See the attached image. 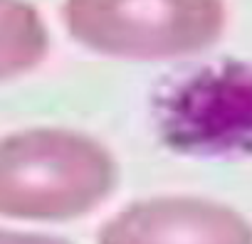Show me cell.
<instances>
[{
  "label": "cell",
  "instance_id": "277c9868",
  "mask_svg": "<svg viewBox=\"0 0 252 244\" xmlns=\"http://www.w3.org/2000/svg\"><path fill=\"white\" fill-rule=\"evenodd\" d=\"M50 50V35L37 10L23 0H0V79L37 67Z\"/></svg>",
  "mask_w": 252,
  "mask_h": 244
},
{
  "label": "cell",
  "instance_id": "6da1fadb",
  "mask_svg": "<svg viewBox=\"0 0 252 244\" xmlns=\"http://www.w3.org/2000/svg\"><path fill=\"white\" fill-rule=\"evenodd\" d=\"M114 185L111 153L82 134L32 129L0 141V215L79 217L101 205Z\"/></svg>",
  "mask_w": 252,
  "mask_h": 244
},
{
  "label": "cell",
  "instance_id": "7a4b0ae2",
  "mask_svg": "<svg viewBox=\"0 0 252 244\" xmlns=\"http://www.w3.org/2000/svg\"><path fill=\"white\" fill-rule=\"evenodd\" d=\"M69 35L121 59H181L213 47L227 25L225 0H67Z\"/></svg>",
  "mask_w": 252,
  "mask_h": 244
},
{
  "label": "cell",
  "instance_id": "3957f363",
  "mask_svg": "<svg viewBox=\"0 0 252 244\" xmlns=\"http://www.w3.org/2000/svg\"><path fill=\"white\" fill-rule=\"evenodd\" d=\"M99 244H252V224L222 202L154 197L109 219Z\"/></svg>",
  "mask_w": 252,
  "mask_h": 244
},
{
  "label": "cell",
  "instance_id": "5b68a950",
  "mask_svg": "<svg viewBox=\"0 0 252 244\" xmlns=\"http://www.w3.org/2000/svg\"><path fill=\"white\" fill-rule=\"evenodd\" d=\"M0 244H67V242L50 239V237H37V234H20V232H3L0 229Z\"/></svg>",
  "mask_w": 252,
  "mask_h": 244
}]
</instances>
